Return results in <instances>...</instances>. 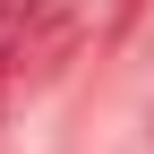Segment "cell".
I'll use <instances>...</instances> for the list:
<instances>
[{
    "label": "cell",
    "mask_w": 154,
    "mask_h": 154,
    "mask_svg": "<svg viewBox=\"0 0 154 154\" xmlns=\"http://www.w3.org/2000/svg\"><path fill=\"white\" fill-rule=\"evenodd\" d=\"M69 51H77V0H26V34H17L9 60H26V69H60Z\"/></svg>",
    "instance_id": "obj_1"
},
{
    "label": "cell",
    "mask_w": 154,
    "mask_h": 154,
    "mask_svg": "<svg viewBox=\"0 0 154 154\" xmlns=\"http://www.w3.org/2000/svg\"><path fill=\"white\" fill-rule=\"evenodd\" d=\"M146 9V0H111V26H128V17H137Z\"/></svg>",
    "instance_id": "obj_2"
},
{
    "label": "cell",
    "mask_w": 154,
    "mask_h": 154,
    "mask_svg": "<svg viewBox=\"0 0 154 154\" xmlns=\"http://www.w3.org/2000/svg\"><path fill=\"white\" fill-rule=\"evenodd\" d=\"M9 86H17V60H9V51H0V103H9Z\"/></svg>",
    "instance_id": "obj_3"
},
{
    "label": "cell",
    "mask_w": 154,
    "mask_h": 154,
    "mask_svg": "<svg viewBox=\"0 0 154 154\" xmlns=\"http://www.w3.org/2000/svg\"><path fill=\"white\" fill-rule=\"evenodd\" d=\"M9 17H17V0H0V26H9Z\"/></svg>",
    "instance_id": "obj_4"
}]
</instances>
